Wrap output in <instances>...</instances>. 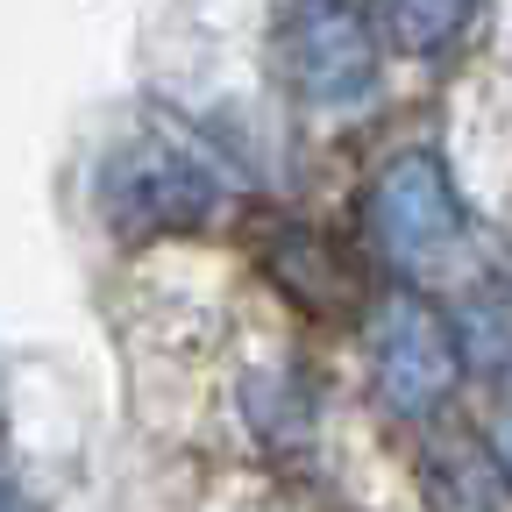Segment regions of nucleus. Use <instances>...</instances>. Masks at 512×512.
Listing matches in <instances>:
<instances>
[{
    "mask_svg": "<svg viewBox=\"0 0 512 512\" xmlns=\"http://www.w3.org/2000/svg\"><path fill=\"white\" fill-rule=\"evenodd\" d=\"M278 64L306 107H363L377 93L384 36L356 0H285L278 8Z\"/></svg>",
    "mask_w": 512,
    "mask_h": 512,
    "instance_id": "1",
    "label": "nucleus"
},
{
    "mask_svg": "<svg viewBox=\"0 0 512 512\" xmlns=\"http://www.w3.org/2000/svg\"><path fill=\"white\" fill-rule=\"evenodd\" d=\"M370 370H377V399L392 420H427L434 406H448L463 377V335L434 299L420 292H392L377 306L370 328Z\"/></svg>",
    "mask_w": 512,
    "mask_h": 512,
    "instance_id": "2",
    "label": "nucleus"
},
{
    "mask_svg": "<svg viewBox=\"0 0 512 512\" xmlns=\"http://www.w3.org/2000/svg\"><path fill=\"white\" fill-rule=\"evenodd\" d=\"M214 200H221V178L207 171V157L171 143V136H136L100 171V207H107V221L121 235L192 228V221L214 214Z\"/></svg>",
    "mask_w": 512,
    "mask_h": 512,
    "instance_id": "3",
    "label": "nucleus"
},
{
    "mask_svg": "<svg viewBox=\"0 0 512 512\" xmlns=\"http://www.w3.org/2000/svg\"><path fill=\"white\" fill-rule=\"evenodd\" d=\"M363 221H370V242L406 271L441 264V256L463 242V200H456V185H448L441 157H427V150H406L370 178Z\"/></svg>",
    "mask_w": 512,
    "mask_h": 512,
    "instance_id": "4",
    "label": "nucleus"
},
{
    "mask_svg": "<svg viewBox=\"0 0 512 512\" xmlns=\"http://www.w3.org/2000/svg\"><path fill=\"white\" fill-rule=\"evenodd\" d=\"M484 0H377V36L406 57H441L448 43H463Z\"/></svg>",
    "mask_w": 512,
    "mask_h": 512,
    "instance_id": "5",
    "label": "nucleus"
},
{
    "mask_svg": "<svg viewBox=\"0 0 512 512\" xmlns=\"http://www.w3.org/2000/svg\"><path fill=\"white\" fill-rule=\"evenodd\" d=\"M456 335H463V349H477L484 370H512V292L470 299L463 320H456Z\"/></svg>",
    "mask_w": 512,
    "mask_h": 512,
    "instance_id": "6",
    "label": "nucleus"
},
{
    "mask_svg": "<svg viewBox=\"0 0 512 512\" xmlns=\"http://www.w3.org/2000/svg\"><path fill=\"white\" fill-rule=\"evenodd\" d=\"M491 456H498V470L512 477V413L498 420V434H491Z\"/></svg>",
    "mask_w": 512,
    "mask_h": 512,
    "instance_id": "7",
    "label": "nucleus"
},
{
    "mask_svg": "<svg viewBox=\"0 0 512 512\" xmlns=\"http://www.w3.org/2000/svg\"><path fill=\"white\" fill-rule=\"evenodd\" d=\"M0 512H29V505H22V491H8V484H0Z\"/></svg>",
    "mask_w": 512,
    "mask_h": 512,
    "instance_id": "8",
    "label": "nucleus"
}]
</instances>
